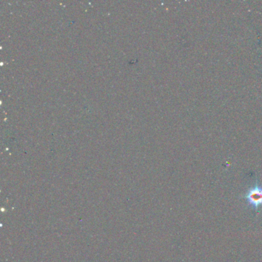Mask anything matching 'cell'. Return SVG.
<instances>
[{
  "label": "cell",
  "mask_w": 262,
  "mask_h": 262,
  "mask_svg": "<svg viewBox=\"0 0 262 262\" xmlns=\"http://www.w3.org/2000/svg\"><path fill=\"white\" fill-rule=\"evenodd\" d=\"M242 198L254 211H258V208L262 206V187L256 184L254 187L249 188Z\"/></svg>",
  "instance_id": "1"
}]
</instances>
